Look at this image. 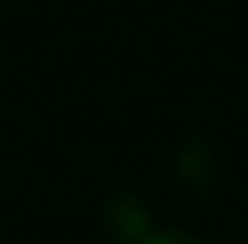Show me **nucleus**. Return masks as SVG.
<instances>
[{"label": "nucleus", "mask_w": 248, "mask_h": 244, "mask_svg": "<svg viewBox=\"0 0 248 244\" xmlns=\"http://www.w3.org/2000/svg\"><path fill=\"white\" fill-rule=\"evenodd\" d=\"M140 244H209V240H201V236H187V231H153L148 240H140Z\"/></svg>", "instance_id": "f257e3e1"}]
</instances>
